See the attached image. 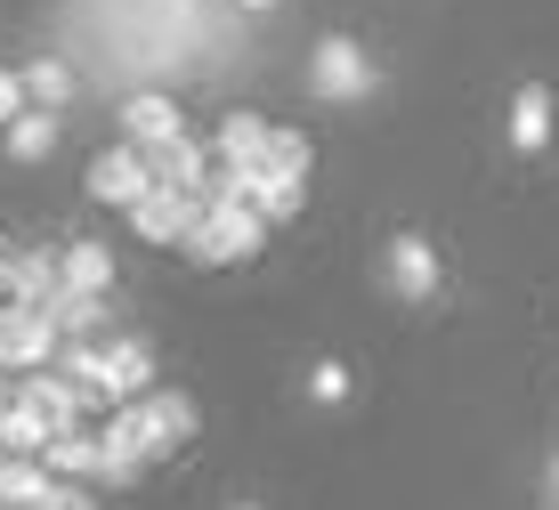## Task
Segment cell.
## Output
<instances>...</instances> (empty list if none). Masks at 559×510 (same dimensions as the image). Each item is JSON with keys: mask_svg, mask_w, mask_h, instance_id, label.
<instances>
[{"mask_svg": "<svg viewBox=\"0 0 559 510\" xmlns=\"http://www.w3.org/2000/svg\"><path fill=\"white\" fill-rule=\"evenodd\" d=\"M106 422L122 429V438L146 454V470H154V462H170V454H179V446H195V429H203V405L187 398V389H146L139 405H114Z\"/></svg>", "mask_w": 559, "mask_h": 510, "instance_id": "6da1fadb", "label": "cell"}, {"mask_svg": "<svg viewBox=\"0 0 559 510\" xmlns=\"http://www.w3.org/2000/svg\"><path fill=\"white\" fill-rule=\"evenodd\" d=\"M260 244H267V220L252 203H203V220L187 227V260L195 268H243V260H260Z\"/></svg>", "mask_w": 559, "mask_h": 510, "instance_id": "7a4b0ae2", "label": "cell"}, {"mask_svg": "<svg viewBox=\"0 0 559 510\" xmlns=\"http://www.w3.org/2000/svg\"><path fill=\"white\" fill-rule=\"evenodd\" d=\"M373 57H365L349 33H324L317 49H308V90L324 97V106H365V97H373Z\"/></svg>", "mask_w": 559, "mask_h": 510, "instance_id": "3957f363", "label": "cell"}, {"mask_svg": "<svg viewBox=\"0 0 559 510\" xmlns=\"http://www.w3.org/2000/svg\"><path fill=\"white\" fill-rule=\"evenodd\" d=\"M381 284H390L406 308H430L438 284H447V268H438L430 235H390V244H381Z\"/></svg>", "mask_w": 559, "mask_h": 510, "instance_id": "277c9868", "label": "cell"}, {"mask_svg": "<svg viewBox=\"0 0 559 510\" xmlns=\"http://www.w3.org/2000/svg\"><path fill=\"white\" fill-rule=\"evenodd\" d=\"M203 203H211V194H179V187H146L139 203H130V227H139L146 244L179 251V244H187V227L203 220Z\"/></svg>", "mask_w": 559, "mask_h": 510, "instance_id": "5b68a950", "label": "cell"}, {"mask_svg": "<svg viewBox=\"0 0 559 510\" xmlns=\"http://www.w3.org/2000/svg\"><path fill=\"white\" fill-rule=\"evenodd\" d=\"M57 365V324L41 308H0V372H41Z\"/></svg>", "mask_w": 559, "mask_h": 510, "instance_id": "8992f818", "label": "cell"}, {"mask_svg": "<svg viewBox=\"0 0 559 510\" xmlns=\"http://www.w3.org/2000/svg\"><path fill=\"white\" fill-rule=\"evenodd\" d=\"M170 139H187V114H179V97H170V90H139V97H122V146L163 154Z\"/></svg>", "mask_w": 559, "mask_h": 510, "instance_id": "52a82bcc", "label": "cell"}, {"mask_svg": "<svg viewBox=\"0 0 559 510\" xmlns=\"http://www.w3.org/2000/svg\"><path fill=\"white\" fill-rule=\"evenodd\" d=\"M90 203H106V211H130V203H139V194L154 187V170H146V154L139 146H122V139H114L106 154H98V163H90Z\"/></svg>", "mask_w": 559, "mask_h": 510, "instance_id": "ba28073f", "label": "cell"}, {"mask_svg": "<svg viewBox=\"0 0 559 510\" xmlns=\"http://www.w3.org/2000/svg\"><path fill=\"white\" fill-rule=\"evenodd\" d=\"M16 398H25V405H41L49 429H90V405H98L82 381H66L57 365H41V372H16Z\"/></svg>", "mask_w": 559, "mask_h": 510, "instance_id": "9c48e42d", "label": "cell"}, {"mask_svg": "<svg viewBox=\"0 0 559 510\" xmlns=\"http://www.w3.org/2000/svg\"><path fill=\"white\" fill-rule=\"evenodd\" d=\"M57 292V251H0V308H41Z\"/></svg>", "mask_w": 559, "mask_h": 510, "instance_id": "30bf717a", "label": "cell"}, {"mask_svg": "<svg viewBox=\"0 0 559 510\" xmlns=\"http://www.w3.org/2000/svg\"><path fill=\"white\" fill-rule=\"evenodd\" d=\"M260 154H267V114H252V106L219 114V130H211V163H227V170H260Z\"/></svg>", "mask_w": 559, "mask_h": 510, "instance_id": "8fae6325", "label": "cell"}, {"mask_svg": "<svg viewBox=\"0 0 559 510\" xmlns=\"http://www.w3.org/2000/svg\"><path fill=\"white\" fill-rule=\"evenodd\" d=\"M503 139H511V154H544V146H551V90H544V82H519V90H511Z\"/></svg>", "mask_w": 559, "mask_h": 510, "instance_id": "7c38bea8", "label": "cell"}, {"mask_svg": "<svg viewBox=\"0 0 559 510\" xmlns=\"http://www.w3.org/2000/svg\"><path fill=\"white\" fill-rule=\"evenodd\" d=\"M154 187H179V194H211V146L203 139H170L163 154H146Z\"/></svg>", "mask_w": 559, "mask_h": 510, "instance_id": "4fadbf2b", "label": "cell"}, {"mask_svg": "<svg viewBox=\"0 0 559 510\" xmlns=\"http://www.w3.org/2000/svg\"><path fill=\"white\" fill-rule=\"evenodd\" d=\"M106 365H114V405H139L154 389V341H139V332L106 341ZM114 405H106V414H114Z\"/></svg>", "mask_w": 559, "mask_h": 510, "instance_id": "5bb4252c", "label": "cell"}, {"mask_svg": "<svg viewBox=\"0 0 559 510\" xmlns=\"http://www.w3.org/2000/svg\"><path fill=\"white\" fill-rule=\"evenodd\" d=\"M57 284H66V292H90V300H106V292H114V251L90 244V235H82V244H66V251H57Z\"/></svg>", "mask_w": 559, "mask_h": 510, "instance_id": "9a60e30c", "label": "cell"}, {"mask_svg": "<svg viewBox=\"0 0 559 510\" xmlns=\"http://www.w3.org/2000/svg\"><path fill=\"white\" fill-rule=\"evenodd\" d=\"M57 139H66V122H57L49 106H25L9 130H0V146H9V163H49Z\"/></svg>", "mask_w": 559, "mask_h": 510, "instance_id": "2e32d148", "label": "cell"}, {"mask_svg": "<svg viewBox=\"0 0 559 510\" xmlns=\"http://www.w3.org/2000/svg\"><path fill=\"white\" fill-rule=\"evenodd\" d=\"M41 317L57 324V341H98V332H106V300H90V292H66V284H57L49 300H41Z\"/></svg>", "mask_w": 559, "mask_h": 510, "instance_id": "e0dca14e", "label": "cell"}, {"mask_svg": "<svg viewBox=\"0 0 559 510\" xmlns=\"http://www.w3.org/2000/svg\"><path fill=\"white\" fill-rule=\"evenodd\" d=\"M139 478H146V454L106 422L98 429V462H90V486H114V495H122V486H139Z\"/></svg>", "mask_w": 559, "mask_h": 510, "instance_id": "ac0fdd59", "label": "cell"}, {"mask_svg": "<svg viewBox=\"0 0 559 510\" xmlns=\"http://www.w3.org/2000/svg\"><path fill=\"white\" fill-rule=\"evenodd\" d=\"M57 372L82 381L98 405H114V365H106V341H57Z\"/></svg>", "mask_w": 559, "mask_h": 510, "instance_id": "d6986e66", "label": "cell"}, {"mask_svg": "<svg viewBox=\"0 0 559 510\" xmlns=\"http://www.w3.org/2000/svg\"><path fill=\"white\" fill-rule=\"evenodd\" d=\"M57 438L41 405H25V398H9L0 405V454H25V462H41V446Z\"/></svg>", "mask_w": 559, "mask_h": 510, "instance_id": "ffe728a7", "label": "cell"}, {"mask_svg": "<svg viewBox=\"0 0 559 510\" xmlns=\"http://www.w3.org/2000/svg\"><path fill=\"white\" fill-rule=\"evenodd\" d=\"M243 203H252L267 227H284V220H300L308 179H284V170H252V194H243Z\"/></svg>", "mask_w": 559, "mask_h": 510, "instance_id": "44dd1931", "label": "cell"}, {"mask_svg": "<svg viewBox=\"0 0 559 510\" xmlns=\"http://www.w3.org/2000/svg\"><path fill=\"white\" fill-rule=\"evenodd\" d=\"M16 82H25V106H73V66L66 57H33V66H16Z\"/></svg>", "mask_w": 559, "mask_h": 510, "instance_id": "7402d4cb", "label": "cell"}, {"mask_svg": "<svg viewBox=\"0 0 559 510\" xmlns=\"http://www.w3.org/2000/svg\"><path fill=\"white\" fill-rule=\"evenodd\" d=\"M90 462H98V429H57V438L41 446L49 478H90Z\"/></svg>", "mask_w": 559, "mask_h": 510, "instance_id": "603a6c76", "label": "cell"}, {"mask_svg": "<svg viewBox=\"0 0 559 510\" xmlns=\"http://www.w3.org/2000/svg\"><path fill=\"white\" fill-rule=\"evenodd\" d=\"M49 495V470L25 462V454H0V510H41Z\"/></svg>", "mask_w": 559, "mask_h": 510, "instance_id": "cb8c5ba5", "label": "cell"}, {"mask_svg": "<svg viewBox=\"0 0 559 510\" xmlns=\"http://www.w3.org/2000/svg\"><path fill=\"white\" fill-rule=\"evenodd\" d=\"M260 170L308 179V170H317V146H308V130H284V122H267V154H260Z\"/></svg>", "mask_w": 559, "mask_h": 510, "instance_id": "d4e9b609", "label": "cell"}, {"mask_svg": "<svg viewBox=\"0 0 559 510\" xmlns=\"http://www.w3.org/2000/svg\"><path fill=\"white\" fill-rule=\"evenodd\" d=\"M349 365H333V357H324V365H308V398H317V405H349Z\"/></svg>", "mask_w": 559, "mask_h": 510, "instance_id": "484cf974", "label": "cell"}, {"mask_svg": "<svg viewBox=\"0 0 559 510\" xmlns=\"http://www.w3.org/2000/svg\"><path fill=\"white\" fill-rule=\"evenodd\" d=\"M41 510H98V502H90V486H82V478H49Z\"/></svg>", "mask_w": 559, "mask_h": 510, "instance_id": "4316f807", "label": "cell"}, {"mask_svg": "<svg viewBox=\"0 0 559 510\" xmlns=\"http://www.w3.org/2000/svg\"><path fill=\"white\" fill-rule=\"evenodd\" d=\"M16 114H25V82H16V73H0V130H9Z\"/></svg>", "mask_w": 559, "mask_h": 510, "instance_id": "83f0119b", "label": "cell"}, {"mask_svg": "<svg viewBox=\"0 0 559 510\" xmlns=\"http://www.w3.org/2000/svg\"><path fill=\"white\" fill-rule=\"evenodd\" d=\"M544 495H551V510H559V454L544 462Z\"/></svg>", "mask_w": 559, "mask_h": 510, "instance_id": "f1b7e54d", "label": "cell"}, {"mask_svg": "<svg viewBox=\"0 0 559 510\" xmlns=\"http://www.w3.org/2000/svg\"><path fill=\"white\" fill-rule=\"evenodd\" d=\"M236 9H243V16H267V9H276V0H236Z\"/></svg>", "mask_w": 559, "mask_h": 510, "instance_id": "f546056e", "label": "cell"}, {"mask_svg": "<svg viewBox=\"0 0 559 510\" xmlns=\"http://www.w3.org/2000/svg\"><path fill=\"white\" fill-rule=\"evenodd\" d=\"M227 510H260V502H227Z\"/></svg>", "mask_w": 559, "mask_h": 510, "instance_id": "4dcf8cb0", "label": "cell"}, {"mask_svg": "<svg viewBox=\"0 0 559 510\" xmlns=\"http://www.w3.org/2000/svg\"><path fill=\"white\" fill-rule=\"evenodd\" d=\"M0 251H9V244H0Z\"/></svg>", "mask_w": 559, "mask_h": 510, "instance_id": "1f68e13d", "label": "cell"}]
</instances>
